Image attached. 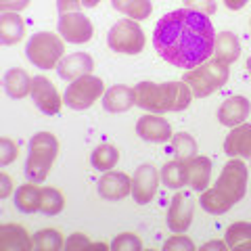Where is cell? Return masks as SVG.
<instances>
[{
    "label": "cell",
    "mask_w": 251,
    "mask_h": 251,
    "mask_svg": "<svg viewBox=\"0 0 251 251\" xmlns=\"http://www.w3.org/2000/svg\"><path fill=\"white\" fill-rule=\"evenodd\" d=\"M40 199H42V188L34 184H23L15 193V205L21 214H34L40 211Z\"/></svg>",
    "instance_id": "24"
},
{
    "label": "cell",
    "mask_w": 251,
    "mask_h": 251,
    "mask_svg": "<svg viewBox=\"0 0 251 251\" xmlns=\"http://www.w3.org/2000/svg\"><path fill=\"white\" fill-rule=\"evenodd\" d=\"M209 176H211V161L209 157L203 155H195L193 159L186 161V184L195 188V191H205L209 184Z\"/></svg>",
    "instance_id": "19"
},
{
    "label": "cell",
    "mask_w": 251,
    "mask_h": 251,
    "mask_svg": "<svg viewBox=\"0 0 251 251\" xmlns=\"http://www.w3.org/2000/svg\"><path fill=\"white\" fill-rule=\"evenodd\" d=\"M228 75H230V69L226 63L218 61V59H209L205 63H201V65L184 72L182 82L191 88L193 97L203 99V97H209L211 92L222 88V86L228 82Z\"/></svg>",
    "instance_id": "5"
},
{
    "label": "cell",
    "mask_w": 251,
    "mask_h": 251,
    "mask_svg": "<svg viewBox=\"0 0 251 251\" xmlns=\"http://www.w3.org/2000/svg\"><path fill=\"white\" fill-rule=\"evenodd\" d=\"M163 251H195V243L188 237L178 234V237H172L163 243Z\"/></svg>",
    "instance_id": "33"
},
{
    "label": "cell",
    "mask_w": 251,
    "mask_h": 251,
    "mask_svg": "<svg viewBox=\"0 0 251 251\" xmlns=\"http://www.w3.org/2000/svg\"><path fill=\"white\" fill-rule=\"evenodd\" d=\"M247 193V168L241 159H230L224 166L216 186L201 193V207L209 214H224Z\"/></svg>",
    "instance_id": "2"
},
{
    "label": "cell",
    "mask_w": 251,
    "mask_h": 251,
    "mask_svg": "<svg viewBox=\"0 0 251 251\" xmlns=\"http://www.w3.org/2000/svg\"><path fill=\"white\" fill-rule=\"evenodd\" d=\"M184 4H186V9L199 11L203 15H207V17H211L216 13V0H184Z\"/></svg>",
    "instance_id": "34"
},
{
    "label": "cell",
    "mask_w": 251,
    "mask_h": 251,
    "mask_svg": "<svg viewBox=\"0 0 251 251\" xmlns=\"http://www.w3.org/2000/svg\"><path fill=\"white\" fill-rule=\"evenodd\" d=\"M159 176L161 174L151 163H143V166L136 168L134 176H132V197H134L138 205H147V203L155 197Z\"/></svg>",
    "instance_id": "11"
},
{
    "label": "cell",
    "mask_w": 251,
    "mask_h": 251,
    "mask_svg": "<svg viewBox=\"0 0 251 251\" xmlns=\"http://www.w3.org/2000/svg\"><path fill=\"white\" fill-rule=\"evenodd\" d=\"M216 31L207 15L193 9H176L157 21L153 46L174 67L193 69L214 54Z\"/></svg>",
    "instance_id": "1"
},
{
    "label": "cell",
    "mask_w": 251,
    "mask_h": 251,
    "mask_svg": "<svg viewBox=\"0 0 251 251\" xmlns=\"http://www.w3.org/2000/svg\"><path fill=\"white\" fill-rule=\"evenodd\" d=\"M34 247L40 251H59L65 247V243H63L61 232L52 230V228H44L34 234Z\"/></svg>",
    "instance_id": "31"
},
{
    "label": "cell",
    "mask_w": 251,
    "mask_h": 251,
    "mask_svg": "<svg viewBox=\"0 0 251 251\" xmlns=\"http://www.w3.org/2000/svg\"><path fill=\"white\" fill-rule=\"evenodd\" d=\"M31 80L34 77H29L25 69L13 67L4 74V92L9 94V99H23L31 92Z\"/></svg>",
    "instance_id": "23"
},
{
    "label": "cell",
    "mask_w": 251,
    "mask_h": 251,
    "mask_svg": "<svg viewBox=\"0 0 251 251\" xmlns=\"http://www.w3.org/2000/svg\"><path fill=\"white\" fill-rule=\"evenodd\" d=\"M226 243L234 251H251V224L234 222L226 228Z\"/></svg>",
    "instance_id": "25"
},
{
    "label": "cell",
    "mask_w": 251,
    "mask_h": 251,
    "mask_svg": "<svg viewBox=\"0 0 251 251\" xmlns=\"http://www.w3.org/2000/svg\"><path fill=\"white\" fill-rule=\"evenodd\" d=\"M109 247L113 251H138V249H143V243H140V239L136 234L124 232V234H117Z\"/></svg>",
    "instance_id": "32"
},
{
    "label": "cell",
    "mask_w": 251,
    "mask_h": 251,
    "mask_svg": "<svg viewBox=\"0 0 251 251\" xmlns=\"http://www.w3.org/2000/svg\"><path fill=\"white\" fill-rule=\"evenodd\" d=\"M0 247H2V251H29L34 247V239H29L25 228L19 224H2Z\"/></svg>",
    "instance_id": "20"
},
{
    "label": "cell",
    "mask_w": 251,
    "mask_h": 251,
    "mask_svg": "<svg viewBox=\"0 0 251 251\" xmlns=\"http://www.w3.org/2000/svg\"><path fill=\"white\" fill-rule=\"evenodd\" d=\"M63 50H65L63 40L50 31H38L25 44V57L31 65L40 69H57L59 61L63 59Z\"/></svg>",
    "instance_id": "6"
},
{
    "label": "cell",
    "mask_w": 251,
    "mask_h": 251,
    "mask_svg": "<svg viewBox=\"0 0 251 251\" xmlns=\"http://www.w3.org/2000/svg\"><path fill=\"white\" fill-rule=\"evenodd\" d=\"M136 105L151 113L182 111L191 105L193 92L184 82H140L134 86Z\"/></svg>",
    "instance_id": "3"
},
{
    "label": "cell",
    "mask_w": 251,
    "mask_h": 251,
    "mask_svg": "<svg viewBox=\"0 0 251 251\" xmlns=\"http://www.w3.org/2000/svg\"><path fill=\"white\" fill-rule=\"evenodd\" d=\"M80 6H82L80 0H57V11H59V15L80 11Z\"/></svg>",
    "instance_id": "37"
},
{
    "label": "cell",
    "mask_w": 251,
    "mask_h": 251,
    "mask_svg": "<svg viewBox=\"0 0 251 251\" xmlns=\"http://www.w3.org/2000/svg\"><path fill=\"white\" fill-rule=\"evenodd\" d=\"M251 105L245 97H230L226 99L218 109V120L222 126H228V128H234V126L243 124L249 117Z\"/></svg>",
    "instance_id": "16"
},
{
    "label": "cell",
    "mask_w": 251,
    "mask_h": 251,
    "mask_svg": "<svg viewBox=\"0 0 251 251\" xmlns=\"http://www.w3.org/2000/svg\"><path fill=\"white\" fill-rule=\"evenodd\" d=\"M25 34V23L15 11H2L0 15V40L4 46L17 44Z\"/></svg>",
    "instance_id": "21"
},
{
    "label": "cell",
    "mask_w": 251,
    "mask_h": 251,
    "mask_svg": "<svg viewBox=\"0 0 251 251\" xmlns=\"http://www.w3.org/2000/svg\"><path fill=\"white\" fill-rule=\"evenodd\" d=\"M0 180H2V193H0V197L6 199V195H9V193H11V188H13V186H11L13 182H11V178L6 176V174L0 176Z\"/></svg>",
    "instance_id": "40"
},
{
    "label": "cell",
    "mask_w": 251,
    "mask_h": 251,
    "mask_svg": "<svg viewBox=\"0 0 251 251\" xmlns=\"http://www.w3.org/2000/svg\"><path fill=\"white\" fill-rule=\"evenodd\" d=\"M132 193V178L124 172H103L99 180V195L107 201H120Z\"/></svg>",
    "instance_id": "13"
},
{
    "label": "cell",
    "mask_w": 251,
    "mask_h": 251,
    "mask_svg": "<svg viewBox=\"0 0 251 251\" xmlns=\"http://www.w3.org/2000/svg\"><path fill=\"white\" fill-rule=\"evenodd\" d=\"M239 54H241V44H239V38L232 31H220V34H216L214 59L230 65V63L239 59Z\"/></svg>",
    "instance_id": "22"
},
{
    "label": "cell",
    "mask_w": 251,
    "mask_h": 251,
    "mask_svg": "<svg viewBox=\"0 0 251 251\" xmlns=\"http://www.w3.org/2000/svg\"><path fill=\"white\" fill-rule=\"evenodd\" d=\"M107 46L113 52L138 54L145 49L143 27L134 19H120L107 34Z\"/></svg>",
    "instance_id": "7"
},
{
    "label": "cell",
    "mask_w": 251,
    "mask_h": 251,
    "mask_svg": "<svg viewBox=\"0 0 251 251\" xmlns=\"http://www.w3.org/2000/svg\"><path fill=\"white\" fill-rule=\"evenodd\" d=\"M224 2H226V6H228L230 11H239L249 2V0H224Z\"/></svg>",
    "instance_id": "41"
},
{
    "label": "cell",
    "mask_w": 251,
    "mask_h": 251,
    "mask_svg": "<svg viewBox=\"0 0 251 251\" xmlns=\"http://www.w3.org/2000/svg\"><path fill=\"white\" fill-rule=\"evenodd\" d=\"M105 94V84L100 77H94V75H82L74 80L72 84L67 86L65 94H63V100L69 109H75V111H84V109L92 107V103L97 100L99 97Z\"/></svg>",
    "instance_id": "8"
},
{
    "label": "cell",
    "mask_w": 251,
    "mask_h": 251,
    "mask_svg": "<svg viewBox=\"0 0 251 251\" xmlns=\"http://www.w3.org/2000/svg\"><path fill=\"white\" fill-rule=\"evenodd\" d=\"M136 105V92L128 86H111L103 94V109L109 113H124Z\"/></svg>",
    "instance_id": "18"
},
{
    "label": "cell",
    "mask_w": 251,
    "mask_h": 251,
    "mask_svg": "<svg viewBox=\"0 0 251 251\" xmlns=\"http://www.w3.org/2000/svg\"><path fill=\"white\" fill-rule=\"evenodd\" d=\"M90 247H92V243L86 239V234H82V232H74L65 243L67 251H80V249H90Z\"/></svg>",
    "instance_id": "36"
},
{
    "label": "cell",
    "mask_w": 251,
    "mask_h": 251,
    "mask_svg": "<svg viewBox=\"0 0 251 251\" xmlns=\"http://www.w3.org/2000/svg\"><path fill=\"white\" fill-rule=\"evenodd\" d=\"M228 243L226 241H209L205 245H201V251H209V249H218V251H226Z\"/></svg>",
    "instance_id": "39"
},
{
    "label": "cell",
    "mask_w": 251,
    "mask_h": 251,
    "mask_svg": "<svg viewBox=\"0 0 251 251\" xmlns=\"http://www.w3.org/2000/svg\"><path fill=\"white\" fill-rule=\"evenodd\" d=\"M31 99H34L36 107L40 109V111L44 115H57L61 111V105L65 103L61 97L57 88L52 86V82L49 80V77H42L38 75L31 80Z\"/></svg>",
    "instance_id": "10"
},
{
    "label": "cell",
    "mask_w": 251,
    "mask_h": 251,
    "mask_svg": "<svg viewBox=\"0 0 251 251\" xmlns=\"http://www.w3.org/2000/svg\"><path fill=\"white\" fill-rule=\"evenodd\" d=\"M193 214H195L193 199L186 193H176V197L172 199L168 209V228L176 234L186 232L193 222Z\"/></svg>",
    "instance_id": "12"
},
{
    "label": "cell",
    "mask_w": 251,
    "mask_h": 251,
    "mask_svg": "<svg viewBox=\"0 0 251 251\" xmlns=\"http://www.w3.org/2000/svg\"><path fill=\"white\" fill-rule=\"evenodd\" d=\"M224 151L230 157L251 159V124H239L224 140Z\"/></svg>",
    "instance_id": "17"
},
{
    "label": "cell",
    "mask_w": 251,
    "mask_h": 251,
    "mask_svg": "<svg viewBox=\"0 0 251 251\" xmlns=\"http://www.w3.org/2000/svg\"><path fill=\"white\" fill-rule=\"evenodd\" d=\"M161 182L168 188H180L186 184V161H168L161 168Z\"/></svg>",
    "instance_id": "28"
},
{
    "label": "cell",
    "mask_w": 251,
    "mask_h": 251,
    "mask_svg": "<svg viewBox=\"0 0 251 251\" xmlns=\"http://www.w3.org/2000/svg\"><path fill=\"white\" fill-rule=\"evenodd\" d=\"M172 153L176 155V159L180 161H188L197 155V140L186 132H178L172 136Z\"/></svg>",
    "instance_id": "29"
},
{
    "label": "cell",
    "mask_w": 251,
    "mask_h": 251,
    "mask_svg": "<svg viewBox=\"0 0 251 251\" xmlns=\"http://www.w3.org/2000/svg\"><path fill=\"white\" fill-rule=\"evenodd\" d=\"M113 9L134 21H145L153 11L151 0H111Z\"/></svg>",
    "instance_id": "26"
},
{
    "label": "cell",
    "mask_w": 251,
    "mask_h": 251,
    "mask_svg": "<svg viewBox=\"0 0 251 251\" xmlns=\"http://www.w3.org/2000/svg\"><path fill=\"white\" fill-rule=\"evenodd\" d=\"M57 27H59V34H61L63 40H67V42H72V44H84V42H88L90 38H92V34H94L92 21L86 17L84 13H80V11L59 15Z\"/></svg>",
    "instance_id": "9"
},
{
    "label": "cell",
    "mask_w": 251,
    "mask_h": 251,
    "mask_svg": "<svg viewBox=\"0 0 251 251\" xmlns=\"http://www.w3.org/2000/svg\"><path fill=\"white\" fill-rule=\"evenodd\" d=\"M247 69H249V74H251V57L247 59Z\"/></svg>",
    "instance_id": "43"
},
{
    "label": "cell",
    "mask_w": 251,
    "mask_h": 251,
    "mask_svg": "<svg viewBox=\"0 0 251 251\" xmlns=\"http://www.w3.org/2000/svg\"><path fill=\"white\" fill-rule=\"evenodd\" d=\"M0 149H2V155H0V163L2 166H9L11 161H15V157H17V145L13 140L2 138L0 140Z\"/></svg>",
    "instance_id": "35"
},
{
    "label": "cell",
    "mask_w": 251,
    "mask_h": 251,
    "mask_svg": "<svg viewBox=\"0 0 251 251\" xmlns=\"http://www.w3.org/2000/svg\"><path fill=\"white\" fill-rule=\"evenodd\" d=\"M117 159H120V151H117L113 145H109V143L99 145L90 155L92 168H97L99 172H109L111 168H115Z\"/></svg>",
    "instance_id": "27"
},
{
    "label": "cell",
    "mask_w": 251,
    "mask_h": 251,
    "mask_svg": "<svg viewBox=\"0 0 251 251\" xmlns=\"http://www.w3.org/2000/svg\"><path fill=\"white\" fill-rule=\"evenodd\" d=\"M65 207V199H63L61 191L52 186H44L42 188V199H40V211L46 216H57L59 211Z\"/></svg>",
    "instance_id": "30"
},
{
    "label": "cell",
    "mask_w": 251,
    "mask_h": 251,
    "mask_svg": "<svg viewBox=\"0 0 251 251\" xmlns=\"http://www.w3.org/2000/svg\"><path fill=\"white\" fill-rule=\"evenodd\" d=\"M136 134L147 140V143H166L172 140V128L170 124L159 115H145L136 122Z\"/></svg>",
    "instance_id": "14"
},
{
    "label": "cell",
    "mask_w": 251,
    "mask_h": 251,
    "mask_svg": "<svg viewBox=\"0 0 251 251\" xmlns=\"http://www.w3.org/2000/svg\"><path fill=\"white\" fill-rule=\"evenodd\" d=\"M29 4V0H0V6H2V11H23L25 6Z\"/></svg>",
    "instance_id": "38"
},
{
    "label": "cell",
    "mask_w": 251,
    "mask_h": 251,
    "mask_svg": "<svg viewBox=\"0 0 251 251\" xmlns=\"http://www.w3.org/2000/svg\"><path fill=\"white\" fill-rule=\"evenodd\" d=\"M80 2H82V6H86V9H94L100 0H80Z\"/></svg>",
    "instance_id": "42"
},
{
    "label": "cell",
    "mask_w": 251,
    "mask_h": 251,
    "mask_svg": "<svg viewBox=\"0 0 251 251\" xmlns=\"http://www.w3.org/2000/svg\"><path fill=\"white\" fill-rule=\"evenodd\" d=\"M59 155V140L50 132H38L29 138L27 145V159H25V178L34 184H40L46 180L52 168L54 159Z\"/></svg>",
    "instance_id": "4"
},
{
    "label": "cell",
    "mask_w": 251,
    "mask_h": 251,
    "mask_svg": "<svg viewBox=\"0 0 251 251\" xmlns=\"http://www.w3.org/2000/svg\"><path fill=\"white\" fill-rule=\"evenodd\" d=\"M94 67V61L90 54L86 52H74V54H67V57H63L57 65V74L59 77L63 80H77V77L82 75H88Z\"/></svg>",
    "instance_id": "15"
}]
</instances>
